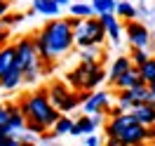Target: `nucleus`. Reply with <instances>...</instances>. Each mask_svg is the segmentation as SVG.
Listing matches in <instances>:
<instances>
[{
	"mask_svg": "<svg viewBox=\"0 0 155 146\" xmlns=\"http://www.w3.org/2000/svg\"><path fill=\"white\" fill-rule=\"evenodd\" d=\"M33 42L38 47V54L42 61H57L64 54H68V49L75 45L73 38V26H71V17H57L49 19L42 29L33 36Z\"/></svg>",
	"mask_w": 155,
	"mask_h": 146,
	"instance_id": "obj_1",
	"label": "nucleus"
},
{
	"mask_svg": "<svg viewBox=\"0 0 155 146\" xmlns=\"http://www.w3.org/2000/svg\"><path fill=\"white\" fill-rule=\"evenodd\" d=\"M17 106L19 111L24 113V118L28 120V123H38L42 127H54L57 125V120L64 113L54 108V104L49 101V94L47 90H35V92H31V94H24V97L17 101Z\"/></svg>",
	"mask_w": 155,
	"mask_h": 146,
	"instance_id": "obj_2",
	"label": "nucleus"
},
{
	"mask_svg": "<svg viewBox=\"0 0 155 146\" xmlns=\"http://www.w3.org/2000/svg\"><path fill=\"white\" fill-rule=\"evenodd\" d=\"M106 137H117L127 146H141L143 141H148V127L136 123L132 113H125L120 118H110L106 123Z\"/></svg>",
	"mask_w": 155,
	"mask_h": 146,
	"instance_id": "obj_3",
	"label": "nucleus"
},
{
	"mask_svg": "<svg viewBox=\"0 0 155 146\" xmlns=\"http://www.w3.org/2000/svg\"><path fill=\"white\" fill-rule=\"evenodd\" d=\"M106 78V71L99 64H87V61H80L73 71H68L64 80H66L75 92H85V90H94L101 85V80Z\"/></svg>",
	"mask_w": 155,
	"mask_h": 146,
	"instance_id": "obj_4",
	"label": "nucleus"
},
{
	"mask_svg": "<svg viewBox=\"0 0 155 146\" xmlns=\"http://www.w3.org/2000/svg\"><path fill=\"white\" fill-rule=\"evenodd\" d=\"M71 26H73V38H75V47H89V45H101L106 40V26L101 24L99 17H89V19H75L71 17Z\"/></svg>",
	"mask_w": 155,
	"mask_h": 146,
	"instance_id": "obj_5",
	"label": "nucleus"
},
{
	"mask_svg": "<svg viewBox=\"0 0 155 146\" xmlns=\"http://www.w3.org/2000/svg\"><path fill=\"white\" fill-rule=\"evenodd\" d=\"M45 90H47L49 101L54 104V108H59L64 116H68L73 108H80V104H82L80 92H75L66 80H52Z\"/></svg>",
	"mask_w": 155,
	"mask_h": 146,
	"instance_id": "obj_6",
	"label": "nucleus"
},
{
	"mask_svg": "<svg viewBox=\"0 0 155 146\" xmlns=\"http://www.w3.org/2000/svg\"><path fill=\"white\" fill-rule=\"evenodd\" d=\"M14 52H17V66L24 71V73H28V71H38L40 64H42V59L38 54V47H35V42L33 38L28 36H24L14 42ZM42 71V68H40Z\"/></svg>",
	"mask_w": 155,
	"mask_h": 146,
	"instance_id": "obj_7",
	"label": "nucleus"
},
{
	"mask_svg": "<svg viewBox=\"0 0 155 146\" xmlns=\"http://www.w3.org/2000/svg\"><path fill=\"white\" fill-rule=\"evenodd\" d=\"M80 97H82V104H80L82 116L106 113L108 108L113 106V104H110V101H113V97H110V92H106V90H97V92L85 90V92H80Z\"/></svg>",
	"mask_w": 155,
	"mask_h": 146,
	"instance_id": "obj_8",
	"label": "nucleus"
},
{
	"mask_svg": "<svg viewBox=\"0 0 155 146\" xmlns=\"http://www.w3.org/2000/svg\"><path fill=\"white\" fill-rule=\"evenodd\" d=\"M125 33H127V40L132 49H148L150 47V31L148 26H143L141 21H127L125 24Z\"/></svg>",
	"mask_w": 155,
	"mask_h": 146,
	"instance_id": "obj_9",
	"label": "nucleus"
},
{
	"mask_svg": "<svg viewBox=\"0 0 155 146\" xmlns=\"http://www.w3.org/2000/svg\"><path fill=\"white\" fill-rule=\"evenodd\" d=\"M99 19H101V24L106 26V38L110 40L113 45H117V42H120V38H122V33H125V29H122L120 19H117L115 14H101Z\"/></svg>",
	"mask_w": 155,
	"mask_h": 146,
	"instance_id": "obj_10",
	"label": "nucleus"
},
{
	"mask_svg": "<svg viewBox=\"0 0 155 146\" xmlns=\"http://www.w3.org/2000/svg\"><path fill=\"white\" fill-rule=\"evenodd\" d=\"M136 85H146L143 78H141V71L136 66H132L127 73H122V76L113 83V87H117V90H129V87H136Z\"/></svg>",
	"mask_w": 155,
	"mask_h": 146,
	"instance_id": "obj_11",
	"label": "nucleus"
},
{
	"mask_svg": "<svg viewBox=\"0 0 155 146\" xmlns=\"http://www.w3.org/2000/svg\"><path fill=\"white\" fill-rule=\"evenodd\" d=\"M31 7H33L35 14H42L47 19H57L59 14H61V7H59L57 0H33Z\"/></svg>",
	"mask_w": 155,
	"mask_h": 146,
	"instance_id": "obj_12",
	"label": "nucleus"
},
{
	"mask_svg": "<svg viewBox=\"0 0 155 146\" xmlns=\"http://www.w3.org/2000/svg\"><path fill=\"white\" fill-rule=\"evenodd\" d=\"M17 66V52H14V45H2L0 47V78L7 73V71H12V68Z\"/></svg>",
	"mask_w": 155,
	"mask_h": 146,
	"instance_id": "obj_13",
	"label": "nucleus"
},
{
	"mask_svg": "<svg viewBox=\"0 0 155 146\" xmlns=\"http://www.w3.org/2000/svg\"><path fill=\"white\" fill-rule=\"evenodd\" d=\"M132 116L136 118V123H141L143 127H153L155 125V106H150V104L134 106L132 108Z\"/></svg>",
	"mask_w": 155,
	"mask_h": 146,
	"instance_id": "obj_14",
	"label": "nucleus"
},
{
	"mask_svg": "<svg viewBox=\"0 0 155 146\" xmlns=\"http://www.w3.org/2000/svg\"><path fill=\"white\" fill-rule=\"evenodd\" d=\"M24 83V71H21L19 66H14L12 71H7L2 78H0V87L7 90V92H12V90H17Z\"/></svg>",
	"mask_w": 155,
	"mask_h": 146,
	"instance_id": "obj_15",
	"label": "nucleus"
},
{
	"mask_svg": "<svg viewBox=\"0 0 155 146\" xmlns=\"http://www.w3.org/2000/svg\"><path fill=\"white\" fill-rule=\"evenodd\" d=\"M129 68H132V61H129V54H127V57H117L115 61L110 64V71H108V83L113 85V83H115V80L120 78L122 73H127Z\"/></svg>",
	"mask_w": 155,
	"mask_h": 146,
	"instance_id": "obj_16",
	"label": "nucleus"
},
{
	"mask_svg": "<svg viewBox=\"0 0 155 146\" xmlns=\"http://www.w3.org/2000/svg\"><path fill=\"white\" fill-rule=\"evenodd\" d=\"M94 132H97V125H94L92 116L78 118L75 125H73V130H71V134H73V137H87V134H94Z\"/></svg>",
	"mask_w": 155,
	"mask_h": 146,
	"instance_id": "obj_17",
	"label": "nucleus"
},
{
	"mask_svg": "<svg viewBox=\"0 0 155 146\" xmlns=\"http://www.w3.org/2000/svg\"><path fill=\"white\" fill-rule=\"evenodd\" d=\"M68 12H71V17H75V19H89V17H97L94 10H92V2H87V0H75V2L68 7Z\"/></svg>",
	"mask_w": 155,
	"mask_h": 146,
	"instance_id": "obj_18",
	"label": "nucleus"
},
{
	"mask_svg": "<svg viewBox=\"0 0 155 146\" xmlns=\"http://www.w3.org/2000/svg\"><path fill=\"white\" fill-rule=\"evenodd\" d=\"M115 17H117V19H125V21H134L136 17H139V10H136L132 2H127V0H117Z\"/></svg>",
	"mask_w": 155,
	"mask_h": 146,
	"instance_id": "obj_19",
	"label": "nucleus"
},
{
	"mask_svg": "<svg viewBox=\"0 0 155 146\" xmlns=\"http://www.w3.org/2000/svg\"><path fill=\"white\" fill-rule=\"evenodd\" d=\"M89 2H92V10H94L97 17H101V14H115L117 0H89Z\"/></svg>",
	"mask_w": 155,
	"mask_h": 146,
	"instance_id": "obj_20",
	"label": "nucleus"
},
{
	"mask_svg": "<svg viewBox=\"0 0 155 146\" xmlns=\"http://www.w3.org/2000/svg\"><path fill=\"white\" fill-rule=\"evenodd\" d=\"M78 57H80V61H87V64H99L101 61V49H99V45H89V47L80 49Z\"/></svg>",
	"mask_w": 155,
	"mask_h": 146,
	"instance_id": "obj_21",
	"label": "nucleus"
},
{
	"mask_svg": "<svg viewBox=\"0 0 155 146\" xmlns=\"http://www.w3.org/2000/svg\"><path fill=\"white\" fill-rule=\"evenodd\" d=\"M73 125H75V120L73 118H68V116H61L57 120V125L52 127V132L57 137H64V134H71V130H73Z\"/></svg>",
	"mask_w": 155,
	"mask_h": 146,
	"instance_id": "obj_22",
	"label": "nucleus"
},
{
	"mask_svg": "<svg viewBox=\"0 0 155 146\" xmlns=\"http://www.w3.org/2000/svg\"><path fill=\"white\" fill-rule=\"evenodd\" d=\"M139 71H141V78H143L146 85H153L155 83V57H150Z\"/></svg>",
	"mask_w": 155,
	"mask_h": 146,
	"instance_id": "obj_23",
	"label": "nucleus"
},
{
	"mask_svg": "<svg viewBox=\"0 0 155 146\" xmlns=\"http://www.w3.org/2000/svg\"><path fill=\"white\" fill-rule=\"evenodd\" d=\"M150 59V54L146 52V49H132L129 52V61H132V66H136V68H141Z\"/></svg>",
	"mask_w": 155,
	"mask_h": 146,
	"instance_id": "obj_24",
	"label": "nucleus"
},
{
	"mask_svg": "<svg viewBox=\"0 0 155 146\" xmlns=\"http://www.w3.org/2000/svg\"><path fill=\"white\" fill-rule=\"evenodd\" d=\"M24 19H26V14H7L5 19H0V21L5 24V29H12V26H17V24H21Z\"/></svg>",
	"mask_w": 155,
	"mask_h": 146,
	"instance_id": "obj_25",
	"label": "nucleus"
},
{
	"mask_svg": "<svg viewBox=\"0 0 155 146\" xmlns=\"http://www.w3.org/2000/svg\"><path fill=\"white\" fill-rule=\"evenodd\" d=\"M10 116H12V104H0V127L10 123Z\"/></svg>",
	"mask_w": 155,
	"mask_h": 146,
	"instance_id": "obj_26",
	"label": "nucleus"
},
{
	"mask_svg": "<svg viewBox=\"0 0 155 146\" xmlns=\"http://www.w3.org/2000/svg\"><path fill=\"white\" fill-rule=\"evenodd\" d=\"M0 146H24V141H21L19 137H12V134H7L5 139H0Z\"/></svg>",
	"mask_w": 155,
	"mask_h": 146,
	"instance_id": "obj_27",
	"label": "nucleus"
},
{
	"mask_svg": "<svg viewBox=\"0 0 155 146\" xmlns=\"http://www.w3.org/2000/svg\"><path fill=\"white\" fill-rule=\"evenodd\" d=\"M106 113H108V120H110V118H120V116H125V108L120 106V104H113V106L108 108Z\"/></svg>",
	"mask_w": 155,
	"mask_h": 146,
	"instance_id": "obj_28",
	"label": "nucleus"
},
{
	"mask_svg": "<svg viewBox=\"0 0 155 146\" xmlns=\"http://www.w3.org/2000/svg\"><path fill=\"white\" fill-rule=\"evenodd\" d=\"M85 146H101V139L97 134H87L85 137Z\"/></svg>",
	"mask_w": 155,
	"mask_h": 146,
	"instance_id": "obj_29",
	"label": "nucleus"
},
{
	"mask_svg": "<svg viewBox=\"0 0 155 146\" xmlns=\"http://www.w3.org/2000/svg\"><path fill=\"white\" fill-rule=\"evenodd\" d=\"M10 14V0H0V19H5Z\"/></svg>",
	"mask_w": 155,
	"mask_h": 146,
	"instance_id": "obj_30",
	"label": "nucleus"
},
{
	"mask_svg": "<svg viewBox=\"0 0 155 146\" xmlns=\"http://www.w3.org/2000/svg\"><path fill=\"white\" fill-rule=\"evenodd\" d=\"M106 146H127V144L117 137H106Z\"/></svg>",
	"mask_w": 155,
	"mask_h": 146,
	"instance_id": "obj_31",
	"label": "nucleus"
},
{
	"mask_svg": "<svg viewBox=\"0 0 155 146\" xmlns=\"http://www.w3.org/2000/svg\"><path fill=\"white\" fill-rule=\"evenodd\" d=\"M92 120H94V125L101 127L104 125V120H106V113H97V116H92Z\"/></svg>",
	"mask_w": 155,
	"mask_h": 146,
	"instance_id": "obj_32",
	"label": "nucleus"
},
{
	"mask_svg": "<svg viewBox=\"0 0 155 146\" xmlns=\"http://www.w3.org/2000/svg\"><path fill=\"white\" fill-rule=\"evenodd\" d=\"M139 14H141V17H146V19H150V17H153V14H150V10H148V7H143V5L139 7Z\"/></svg>",
	"mask_w": 155,
	"mask_h": 146,
	"instance_id": "obj_33",
	"label": "nucleus"
},
{
	"mask_svg": "<svg viewBox=\"0 0 155 146\" xmlns=\"http://www.w3.org/2000/svg\"><path fill=\"white\" fill-rule=\"evenodd\" d=\"M57 2H59V7H71L75 0H57Z\"/></svg>",
	"mask_w": 155,
	"mask_h": 146,
	"instance_id": "obj_34",
	"label": "nucleus"
},
{
	"mask_svg": "<svg viewBox=\"0 0 155 146\" xmlns=\"http://www.w3.org/2000/svg\"><path fill=\"white\" fill-rule=\"evenodd\" d=\"M148 87H150V92H153V94H155V83H153V85H148Z\"/></svg>",
	"mask_w": 155,
	"mask_h": 146,
	"instance_id": "obj_35",
	"label": "nucleus"
},
{
	"mask_svg": "<svg viewBox=\"0 0 155 146\" xmlns=\"http://www.w3.org/2000/svg\"><path fill=\"white\" fill-rule=\"evenodd\" d=\"M24 146H38V144H24Z\"/></svg>",
	"mask_w": 155,
	"mask_h": 146,
	"instance_id": "obj_36",
	"label": "nucleus"
}]
</instances>
